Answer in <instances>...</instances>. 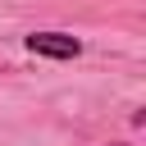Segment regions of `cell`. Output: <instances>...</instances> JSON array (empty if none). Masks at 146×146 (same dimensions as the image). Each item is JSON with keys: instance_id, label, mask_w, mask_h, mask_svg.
<instances>
[{"instance_id": "obj_1", "label": "cell", "mask_w": 146, "mask_h": 146, "mask_svg": "<svg viewBox=\"0 0 146 146\" xmlns=\"http://www.w3.org/2000/svg\"><path fill=\"white\" fill-rule=\"evenodd\" d=\"M23 46L32 55H41V59H78L82 55V41L68 36V32H27Z\"/></svg>"}]
</instances>
